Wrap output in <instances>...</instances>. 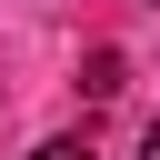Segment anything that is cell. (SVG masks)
Wrapping results in <instances>:
<instances>
[{
    "mask_svg": "<svg viewBox=\"0 0 160 160\" xmlns=\"http://www.w3.org/2000/svg\"><path fill=\"white\" fill-rule=\"evenodd\" d=\"M140 160H160V120H150V130H140Z\"/></svg>",
    "mask_w": 160,
    "mask_h": 160,
    "instance_id": "cell-3",
    "label": "cell"
},
{
    "mask_svg": "<svg viewBox=\"0 0 160 160\" xmlns=\"http://www.w3.org/2000/svg\"><path fill=\"white\" fill-rule=\"evenodd\" d=\"M80 90H90V100H110V90H120V50H90V70H80Z\"/></svg>",
    "mask_w": 160,
    "mask_h": 160,
    "instance_id": "cell-1",
    "label": "cell"
},
{
    "mask_svg": "<svg viewBox=\"0 0 160 160\" xmlns=\"http://www.w3.org/2000/svg\"><path fill=\"white\" fill-rule=\"evenodd\" d=\"M30 160H100V150H90V140H40Z\"/></svg>",
    "mask_w": 160,
    "mask_h": 160,
    "instance_id": "cell-2",
    "label": "cell"
}]
</instances>
